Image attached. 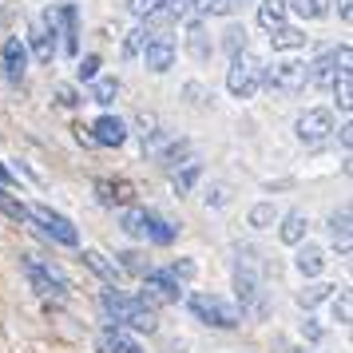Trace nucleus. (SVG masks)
<instances>
[{
	"mask_svg": "<svg viewBox=\"0 0 353 353\" xmlns=\"http://www.w3.org/2000/svg\"><path fill=\"white\" fill-rule=\"evenodd\" d=\"M56 20L52 17H36L32 20V32H28V44H32V52H36V60L40 64H52V56H56Z\"/></svg>",
	"mask_w": 353,
	"mask_h": 353,
	"instance_id": "obj_9",
	"label": "nucleus"
},
{
	"mask_svg": "<svg viewBox=\"0 0 353 353\" xmlns=\"http://www.w3.org/2000/svg\"><path fill=\"white\" fill-rule=\"evenodd\" d=\"M294 131H298V139H302L305 147H318V143L330 139V131H334V115L325 112V108H310V112L298 115Z\"/></svg>",
	"mask_w": 353,
	"mask_h": 353,
	"instance_id": "obj_7",
	"label": "nucleus"
},
{
	"mask_svg": "<svg viewBox=\"0 0 353 353\" xmlns=\"http://www.w3.org/2000/svg\"><path fill=\"white\" fill-rule=\"evenodd\" d=\"M258 24H262L266 32H274L278 24H286V4H282V0H262V4H258Z\"/></svg>",
	"mask_w": 353,
	"mask_h": 353,
	"instance_id": "obj_23",
	"label": "nucleus"
},
{
	"mask_svg": "<svg viewBox=\"0 0 353 353\" xmlns=\"http://www.w3.org/2000/svg\"><path fill=\"white\" fill-rule=\"evenodd\" d=\"M183 92L191 96V103H207V99H210V92H207V88H199V83H187Z\"/></svg>",
	"mask_w": 353,
	"mask_h": 353,
	"instance_id": "obj_42",
	"label": "nucleus"
},
{
	"mask_svg": "<svg viewBox=\"0 0 353 353\" xmlns=\"http://www.w3.org/2000/svg\"><path fill=\"white\" fill-rule=\"evenodd\" d=\"M167 274H171L175 282H191V278H194V262H191V258H179V262L167 266Z\"/></svg>",
	"mask_w": 353,
	"mask_h": 353,
	"instance_id": "obj_38",
	"label": "nucleus"
},
{
	"mask_svg": "<svg viewBox=\"0 0 353 353\" xmlns=\"http://www.w3.org/2000/svg\"><path fill=\"white\" fill-rule=\"evenodd\" d=\"M96 194H99V203H103V207H115V203H123V207H128L131 199H135L131 183H112V179H99Z\"/></svg>",
	"mask_w": 353,
	"mask_h": 353,
	"instance_id": "obj_15",
	"label": "nucleus"
},
{
	"mask_svg": "<svg viewBox=\"0 0 353 353\" xmlns=\"http://www.w3.org/2000/svg\"><path fill=\"white\" fill-rule=\"evenodd\" d=\"M270 48L274 52H298V48H305V32L302 28H290V24H278L270 32Z\"/></svg>",
	"mask_w": 353,
	"mask_h": 353,
	"instance_id": "obj_20",
	"label": "nucleus"
},
{
	"mask_svg": "<svg viewBox=\"0 0 353 353\" xmlns=\"http://www.w3.org/2000/svg\"><path fill=\"white\" fill-rule=\"evenodd\" d=\"M191 314L199 321H207V325H214V330H234L242 321V310L234 302H226V298H219V294H191Z\"/></svg>",
	"mask_w": 353,
	"mask_h": 353,
	"instance_id": "obj_4",
	"label": "nucleus"
},
{
	"mask_svg": "<svg viewBox=\"0 0 353 353\" xmlns=\"http://www.w3.org/2000/svg\"><path fill=\"white\" fill-rule=\"evenodd\" d=\"M234 290H239L242 305H250L258 298V274H254L250 262H239V266H234Z\"/></svg>",
	"mask_w": 353,
	"mask_h": 353,
	"instance_id": "obj_18",
	"label": "nucleus"
},
{
	"mask_svg": "<svg viewBox=\"0 0 353 353\" xmlns=\"http://www.w3.org/2000/svg\"><path fill=\"white\" fill-rule=\"evenodd\" d=\"M330 234H334L337 250L345 254V250H350V210H337L334 219H330Z\"/></svg>",
	"mask_w": 353,
	"mask_h": 353,
	"instance_id": "obj_27",
	"label": "nucleus"
},
{
	"mask_svg": "<svg viewBox=\"0 0 353 353\" xmlns=\"http://www.w3.org/2000/svg\"><path fill=\"white\" fill-rule=\"evenodd\" d=\"M187 52H191L199 64H207V60H210L214 44H210V36H207V28H203V20H191V24H187Z\"/></svg>",
	"mask_w": 353,
	"mask_h": 353,
	"instance_id": "obj_14",
	"label": "nucleus"
},
{
	"mask_svg": "<svg viewBox=\"0 0 353 353\" xmlns=\"http://www.w3.org/2000/svg\"><path fill=\"white\" fill-rule=\"evenodd\" d=\"M119 270H131V274H147V270H151V266H147V262H143V254H139V250H123V254H119Z\"/></svg>",
	"mask_w": 353,
	"mask_h": 353,
	"instance_id": "obj_37",
	"label": "nucleus"
},
{
	"mask_svg": "<svg viewBox=\"0 0 353 353\" xmlns=\"http://www.w3.org/2000/svg\"><path fill=\"white\" fill-rule=\"evenodd\" d=\"M262 72H266V64H262L258 56L239 52V56L230 60V72H226V92H230L234 99L258 96V88H262Z\"/></svg>",
	"mask_w": 353,
	"mask_h": 353,
	"instance_id": "obj_2",
	"label": "nucleus"
},
{
	"mask_svg": "<svg viewBox=\"0 0 353 353\" xmlns=\"http://www.w3.org/2000/svg\"><path fill=\"white\" fill-rule=\"evenodd\" d=\"M334 318L341 321V325L350 321V294H341V298H337V302H334Z\"/></svg>",
	"mask_w": 353,
	"mask_h": 353,
	"instance_id": "obj_41",
	"label": "nucleus"
},
{
	"mask_svg": "<svg viewBox=\"0 0 353 353\" xmlns=\"http://www.w3.org/2000/svg\"><path fill=\"white\" fill-rule=\"evenodd\" d=\"M226 199H230V194H226V187H214V194H207V207H210V203H214V207H223Z\"/></svg>",
	"mask_w": 353,
	"mask_h": 353,
	"instance_id": "obj_43",
	"label": "nucleus"
},
{
	"mask_svg": "<svg viewBox=\"0 0 353 353\" xmlns=\"http://www.w3.org/2000/svg\"><path fill=\"white\" fill-rule=\"evenodd\" d=\"M103 350H108V353H143V345H139L128 330L108 325V330H103Z\"/></svg>",
	"mask_w": 353,
	"mask_h": 353,
	"instance_id": "obj_17",
	"label": "nucleus"
},
{
	"mask_svg": "<svg viewBox=\"0 0 353 353\" xmlns=\"http://www.w3.org/2000/svg\"><path fill=\"white\" fill-rule=\"evenodd\" d=\"M337 286H330V282H314V286H305L302 294H298V305H305V310H314L318 302H325L330 294H334Z\"/></svg>",
	"mask_w": 353,
	"mask_h": 353,
	"instance_id": "obj_29",
	"label": "nucleus"
},
{
	"mask_svg": "<svg viewBox=\"0 0 353 353\" xmlns=\"http://www.w3.org/2000/svg\"><path fill=\"white\" fill-rule=\"evenodd\" d=\"M119 226L128 230L131 239H147V210L143 207H128L123 219H119Z\"/></svg>",
	"mask_w": 353,
	"mask_h": 353,
	"instance_id": "obj_26",
	"label": "nucleus"
},
{
	"mask_svg": "<svg viewBox=\"0 0 353 353\" xmlns=\"http://www.w3.org/2000/svg\"><path fill=\"white\" fill-rule=\"evenodd\" d=\"M147 40H151V32H147V28H131L128 40H123V60H135V56H143Z\"/></svg>",
	"mask_w": 353,
	"mask_h": 353,
	"instance_id": "obj_30",
	"label": "nucleus"
},
{
	"mask_svg": "<svg viewBox=\"0 0 353 353\" xmlns=\"http://www.w3.org/2000/svg\"><path fill=\"white\" fill-rule=\"evenodd\" d=\"M179 234V226L171 223V219H163V214H155V210H147V239L159 242V246H171Z\"/></svg>",
	"mask_w": 353,
	"mask_h": 353,
	"instance_id": "obj_19",
	"label": "nucleus"
},
{
	"mask_svg": "<svg viewBox=\"0 0 353 353\" xmlns=\"http://www.w3.org/2000/svg\"><path fill=\"white\" fill-rule=\"evenodd\" d=\"M88 135H92V143H99V147H119L128 139V123L115 119V115H99L96 123L88 128Z\"/></svg>",
	"mask_w": 353,
	"mask_h": 353,
	"instance_id": "obj_11",
	"label": "nucleus"
},
{
	"mask_svg": "<svg viewBox=\"0 0 353 353\" xmlns=\"http://www.w3.org/2000/svg\"><path fill=\"white\" fill-rule=\"evenodd\" d=\"M334 76H337V60H334V52L318 56L314 64L305 68V83H334Z\"/></svg>",
	"mask_w": 353,
	"mask_h": 353,
	"instance_id": "obj_21",
	"label": "nucleus"
},
{
	"mask_svg": "<svg viewBox=\"0 0 353 353\" xmlns=\"http://www.w3.org/2000/svg\"><path fill=\"white\" fill-rule=\"evenodd\" d=\"M278 219V210H274V203H258L254 210H250V226H258V230H266V226Z\"/></svg>",
	"mask_w": 353,
	"mask_h": 353,
	"instance_id": "obj_36",
	"label": "nucleus"
},
{
	"mask_svg": "<svg viewBox=\"0 0 353 353\" xmlns=\"http://www.w3.org/2000/svg\"><path fill=\"white\" fill-rule=\"evenodd\" d=\"M223 48L230 52V56H239V52H246V28H242V24H234V28H226Z\"/></svg>",
	"mask_w": 353,
	"mask_h": 353,
	"instance_id": "obj_35",
	"label": "nucleus"
},
{
	"mask_svg": "<svg viewBox=\"0 0 353 353\" xmlns=\"http://www.w3.org/2000/svg\"><path fill=\"white\" fill-rule=\"evenodd\" d=\"M52 20H60V28H64V52L76 56L80 52V12H76V4H60V12Z\"/></svg>",
	"mask_w": 353,
	"mask_h": 353,
	"instance_id": "obj_13",
	"label": "nucleus"
},
{
	"mask_svg": "<svg viewBox=\"0 0 353 353\" xmlns=\"http://www.w3.org/2000/svg\"><path fill=\"white\" fill-rule=\"evenodd\" d=\"M337 17H341V20L353 17V4H350V0H337Z\"/></svg>",
	"mask_w": 353,
	"mask_h": 353,
	"instance_id": "obj_44",
	"label": "nucleus"
},
{
	"mask_svg": "<svg viewBox=\"0 0 353 353\" xmlns=\"http://www.w3.org/2000/svg\"><path fill=\"white\" fill-rule=\"evenodd\" d=\"M286 8H294V12H298V17H305V20L325 17V4H321V0H290Z\"/></svg>",
	"mask_w": 353,
	"mask_h": 353,
	"instance_id": "obj_34",
	"label": "nucleus"
},
{
	"mask_svg": "<svg viewBox=\"0 0 353 353\" xmlns=\"http://www.w3.org/2000/svg\"><path fill=\"white\" fill-rule=\"evenodd\" d=\"M294 266H298L305 278H318V274L325 270V254H321V246H302L298 258H294Z\"/></svg>",
	"mask_w": 353,
	"mask_h": 353,
	"instance_id": "obj_22",
	"label": "nucleus"
},
{
	"mask_svg": "<svg viewBox=\"0 0 353 353\" xmlns=\"http://www.w3.org/2000/svg\"><path fill=\"white\" fill-rule=\"evenodd\" d=\"M305 226H310V219H305L302 210H290L286 219H282V226H278V239L286 242V246H302Z\"/></svg>",
	"mask_w": 353,
	"mask_h": 353,
	"instance_id": "obj_16",
	"label": "nucleus"
},
{
	"mask_svg": "<svg viewBox=\"0 0 353 353\" xmlns=\"http://www.w3.org/2000/svg\"><path fill=\"white\" fill-rule=\"evenodd\" d=\"M0 183H12V175H8V167L0 163Z\"/></svg>",
	"mask_w": 353,
	"mask_h": 353,
	"instance_id": "obj_45",
	"label": "nucleus"
},
{
	"mask_svg": "<svg viewBox=\"0 0 353 353\" xmlns=\"http://www.w3.org/2000/svg\"><path fill=\"white\" fill-rule=\"evenodd\" d=\"M334 96H337V108H341V112L353 108V76L350 72H337L334 76Z\"/></svg>",
	"mask_w": 353,
	"mask_h": 353,
	"instance_id": "obj_28",
	"label": "nucleus"
},
{
	"mask_svg": "<svg viewBox=\"0 0 353 353\" xmlns=\"http://www.w3.org/2000/svg\"><path fill=\"white\" fill-rule=\"evenodd\" d=\"M28 219L44 226V234H52V239L60 242V246H76V242H80V234H76V226H72V219H64L60 210L44 207V203H36V207H28Z\"/></svg>",
	"mask_w": 353,
	"mask_h": 353,
	"instance_id": "obj_6",
	"label": "nucleus"
},
{
	"mask_svg": "<svg viewBox=\"0 0 353 353\" xmlns=\"http://www.w3.org/2000/svg\"><path fill=\"white\" fill-rule=\"evenodd\" d=\"M163 4H167V0H128L131 17H139V20H151V17H159V12H163Z\"/></svg>",
	"mask_w": 353,
	"mask_h": 353,
	"instance_id": "obj_33",
	"label": "nucleus"
},
{
	"mask_svg": "<svg viewBox=\"0 0 353 353\" xmlns=\"http://www.w3.org/2000/svg\"><path fill=\"white\" fill-rule=\"evenodd\" d=\"M203 175V167L199 163H183V171H175V191L179 194H187L194 187V179Z\"/></svg>",
	"mask_w": 353,
	"mask_h": 353,
	"instance_id": "obj_32",
	"label": "nucleus"
},
{
	"mask_svg": "<svg viewBox=\"0 0 353 353\" xmlns=\"http://www.w3.org/2000/svg\"><path fill=\"white\" fill-rule=\"evenodd\" d=\"M83 262H88V270H96L103 282H112V286H115L119 266H115V262H108V254H99V250H83Z\"/></svg>",
	"mask_w": 353,
	"mask_h": 353,
	"instance_id": "obj_24",
	"label": "nucleus"
},
{
	"mask_svg": "<svg viewBox=\"0 0 353 353\" xmlns=\"http://www.w3.org/2000/svg\"><path fill=\"white\" fill-rule=\"evenodd\" d=\"M179 294H183V290H179V282L167 270L163 274L147 270L143 274V290H139V302L143 305H151V310H159V305H175Z\"/></svg>",
	"mask_w": 353,
	"mask_h": 353,
	"instance_id": "obj_5",
	"label": "nucleus"
},
{
	"mask_svg": "<svg viewBox=\"0 0 353 353\" xmlns=\"http://www.w3.org/2000/svg\"><path fill=\"white\" fill-rule=\"evenodd\" d=\"M99 305H103V314H108L119 330H135V334H155V330H159L155 310H151V305H143L139 298L123 294V290H103Z\"/></svg>",
	"mask_w": 353,
	"mask_h": 353,
	"instance_id": "obj_1",
	"label": "nucleus"
},
{
	"mask_svg": "<svg viewBox=\"0 0 353 353\" xmlns=\"http://www.w3.org/2000/svg\"><path fill=\"white\" fill-rule=\"evenodd\" d=\"M24 274H28V286H32L40 298H52V294H68V290H72L68 274L60 270L56 262H48V258H40V254H24Z\"/></svg>",
	"mask_w": 353,
	"mask_h": 353,
	"instance_id": "obj_3",
	"label": "nucleus"
},
{
	"mask_svg": "<svg viewBox=\"0 0 353 353\" xmlns=\"http://www.w3.org/2000/svg\"><path fill=\"white\" fill-rule=\"evenodd\" d=\"M56 103H60V108H76V103H80V92H76L72 83H60V88H56Z\"/></svg>",
	"mask_w": 353,
	"mask_h": 353,
	"instance_id": "obj_40",
	"label": "nucleus"
},
{
	"mask_svg": "<svg viewBox=\"0 0 353 353\" xmlns=\"http://www.w3.org/2000/svg\"><path fill=\"white\" fill-rule=\"evenodd\" d=\"M76 76H80V80H96L99 76V56H83L80 64H76Z\"/></svg>",
	"mask_w": 353,
	"mask_h": 353,
	"instance_id": "obj_39",
	"label": "nucleus"
},
{
	"mask_svg": "<svg viewBox=\"0 0 353 353\" xmlns=\"http://www.w3.org/2000/svg\"><path fill=\"white\" fill-rule=\"evenodd\" d=\"M143 64L151 68V72H171V64H175V40L171 36H151L143 48Z\"/></svg>",
	"mask_w": 353,
	"mask_h": 353,
	"instance_id": "obj_10",
	"label": "nucleus"
},
{
	"mask_svg": "<svg viewBox=\"0 0 353 353\" xmlns=\"http://www.w3.org/2000/svg\"><path fill=\"white\" fill-rule=\"evenodd\" d=\"M0 64L8 72V80H20L24 76V68H28V44L12 36V40H4V48H0Z\"/></svg>",
	"mask_w": 353,
	"mask_h": 353,
	"instance_id": "obj_12",
	"label": "nucleus"
},
{
	"mask_svg": "<svg viewBox=\"0 0 353 353\" xmlns=\"http://www.w3.org/2000/svg\"><path fill=\"white\" fill-rule=\"evenodd\" d=\"M262 80L270 83L274 92H298V88H305V64H298V60H278L274 68L262 72Z\"/></svg>",
	"mask_w": 353,
	"mask_h": 353,
	"instance_id": "obj_8",
	"label": "nucleus"
},
{
	"mask_svg": "<svg viewBox=\"0 0 353 353\" xmlns=\"http://www.w3.org/2000/svg\"><path fill=\"white\" fill-rule=\"evenodd\" d=\"M115 96H119V80H115V76H96V80H92V103L108 108Z\"/></svg>",
	"mask_w": 353,
	"mask_h": 353,
	"instance_id": "obj_25",
	"label": "nucleus"
},
{
	"mask_svg": "<svg viewBox=\"0 0 353 353\" xmlns=\"http://www.w3.org/2000/svg\"><path fill=\"white\" fill-rule=\"evenodd\" d=\"M0 210L8 214V219H17V223H28V203H20V199H12V194L0 187Z\"/></svg>",
	"mask_w": 353,
	"mask_h": 353,
	"instance_id": "obj_31",
	"label": "nucleus"
}]
</instances>
